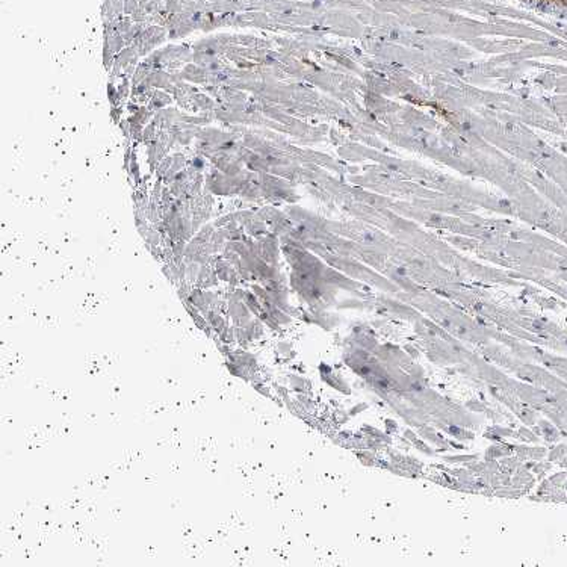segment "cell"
Wrapping results in <instances>:
<instances>
[{
    "instance_id": "1",
    "label": "cell",
    "mask_w": 567,
    "mask_h": 567,
    "mask_svg": "<svg viewBox=\"0 0 567 567\" xmlns=\"http://www.w3.org/2000/svg\"><path fill=\"white\" fill-rule=\"evenodd\" d=\"M558 2H563V4H567V0H558Z\"/></svg>"
}]
</instances>
